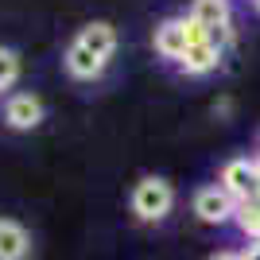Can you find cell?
Returning <instances> with one entry per match:
<instances>
[{
    "label": "cell",
    "mask_w": 260,
    "mask_h": 260,
    "mask_svg": "<svg viewBox=\"0 0 260 260\" xmlns=\"http://www.w3.org/2000/svg\"><path fill=\"white\" fill-rule=\"evenodd\" d=\"M175 206V186L159 175H148L136 183L132 190V214L140 217V221H163V217L171 214Z\"/></svg>",
    "instance_id": "obj_1"
},
{
    "label": "cell",
    "mask_w": 260,
    "mask_h": 260,
    "mask_svg": "<svg viewBox=\"0 0 260 260\" xmlns=\"http://www.w3.org/2000/svg\"><path fill=\"white\" fill-rule=\"evenodd\" d=\"M190 20L202 23L210 31V43H214L217 51L233 39V27H229L233 8H229V0H194V4H190Z\"/></svg>",
    "instance_id": "obj_2"
},
{
    "label": "cell",
    "mask_w": 260,
    "mask_h": 260,
    "mask_svg": "<svg viewBox=\"0 0 260 260\" xmlns=\"http://www.w3.org/2000/svg\"><path fill=\"white\" fill-rule=\"evenodd\" d=\"M221 190H225L233 202H245V198H256L260 190V171H256V159H245V155H237V159H229L225 167H221Z\"/></svg>",
    "instance_id": "obj_3"
},
{
    "label": "cell",
    "mask_w": 260,
    "mask_h": 260,
    "mask_svg": "<svg viewBox=\"0 0 260 260\" xmlns=\"http://www.w3.org/2000/svg\"><path fill=\"white\" fill-rule=\"evenodd\" d=\"M194 214H198V221H206V225H225V221H233V214H237V202L221 190V186H202L194 194Z\"/></svg>",
    "instance_id": "obj_4"
},
{
    "label": "cell",
    "mask_w": 260,
    "mask_h": 260,
    "mask_svg": "<svg viewBox=\"0 0 260 260\" xmlns=\"http://www.w3.org/2000/svg\"><path fill=\"white\" fill-rule=\"evenodd\" d=\"M4 120H8V128L16 132H31L39 120H43V101L35 98V93H12L4 101Z\"/></svg>",
    "instance_id": "obj_5"
},
{
    "label": "cell",
    "mask_w": 260,
    "mask_h": 260,
    "mask_svg": "<svg viewBox=\"0 0 260 260\" xmlns=\"http://www.w3.org/2000/svg\"><path fill=\"white\" fill-rule=\"evenodd\" d=\"M152 43H155V54H159V58L179 62L183 51H186V27H183V20H163L159 27H155Z\"/></svg>",
    "instance_id": "obj_6"
},
{
    "label": "cell",
    "mask_w": 260,
    "mask_h": 260,
    "mask_svg": "<svg viewBox=\"0 0 260 260\" xmlns=\"http://www.w3.org/2000/svg\"><path fill=\"white\" fill-rule=\"evenodd\" d=\"M27 252H31L27 229L12 217H0V260H27Z\"/></svg>",
    "instance_id": "obj_7"
},
{
    "label": "cell",
    "mask_w": 260,
    "mask_h": 260,
    "mask_svg": "<svg viewBox=\"0 0 260 260\" xmlns=\"http://www.w3.org/2000/svg\"><path fill=\"white\" fill-rule=\"evenodd\" d=\"M105 66H109L105 58H98L93 51H86L78 39L66 47V70H70L74 78H82V82H93V78H101V74H105Z\"/></svg>",
    "instance_id": "obj_8"
},
{
    "label": "cell",
    "mask_w": 260,
    "mask_h": 260,
    "mask_svg": "<svg viewBox=\"0 0 260 260\" xmlns=\"http://www.w3.org/2000/svg\"><path fill=\"white\" fill-rule=\"evenodd\" d=\"M78 43L86 47V51H93L98 58H113V51H117V31H113V23H86L82 31H78Z\"/></svg>",
    "instance_id": "obj_9"
},
{
    "label": "cell",
    "mask_w": 260,
    "mask_h": 260,
    "mask_svg": "<svg viewBox=\"0 0 260 260\" xmlns=\"http://www.w3.org/2000/svg\"><path fill=\"white\" fill-rule=\"evenodd\" d=\"M217 62H221V51L214 43H194V47H186L183 58H179V66L186 74H210V70H217Z\"/></svg>",
    "instance_id": "obj_10"
},
{
    "label": "cell",
    "mask_w": 260,
    "mask_h": 260,
    "mask_svg": "<svg viewBox=\"0 0 260 260\" xmlns=\"http://www.w3.org/2000/svg\"><path fill=\"white\" fill-rule=\"evenodd\" d=\"M233 225L245 233V237L256 245L260 241V194L256 198H245V202H237V214H233Z\"/></svg>",
    "instance_id": "obj_11"
},
{
    "label": "cell",
    "mask_w": 260,
    "mask_h": 260,
    "mask_svg": "<svg viewBox=\"0 0 260 260\" xmlns=\"http://www.w3.org/2000/svg\"><path fill=\"white\" fill-rule=\"evenodd\" d=\"M16 78H20V58L12 51H0V89H8Z\"/></svg>",
    "instance_id": "obj_12"
},
{
    "label": "cell",
    "mask_w": 260,
    "mask_h": 260,
    "mask_svg": "<svg viewBox=\"0 0 260 260\" xmlns=\"http://www.w3.org/2000/svg\"><path fill=\"white\" fill-rule=\"evenodd\" d=\"M241 260H260V241H256V245H249V249L241 252Z\"/></svg>",
    "instance_id": "obj_13"
},
{
    "label": "cell",
    "mask_w": 260,
    "mask_h": 260,
    "mask_svg": "<svg viewBox=\"0 0 260 260\" xmlns=\"http://www.w3.org/2000/svg\"><path fill=\"white\" fill-rule=\"evenodd\" d=\"M210 260H241V252H214Z\"/></svg>",
    "instance_id": "obj_14"
},
{
    "label": "cell",
    "mask_w": 260,
    "mask_h": 260,
    "mask_svg": "<svg viewBox=\"0 0 260 260\" xmlns=\"http://www.w3.org/2000/svg\"><path fill=\"white\" fill-rule=\"evenodd\" d=\"M256 171H260V155H256Z\"/></svg>",
    "instance_id": "obj_15"
}]
</instances>
